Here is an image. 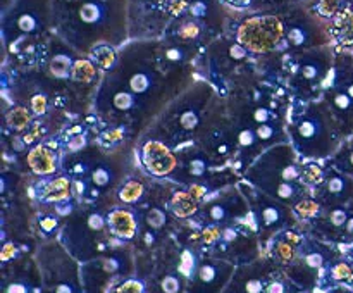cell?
I'll list each match as a JSON object with an SVG mask.
<instances>
[{
  "label": "cell",
  "mask_w": 353,
  "mask_h": 293,
  "mask_svg": "<svg viewBox=\"0 0 353 293\" xmlns=\"http://www.w3.org/2000/svg\"><path fill=\"white\" fill-rule=\"evenodd\" d=\"M52 23L76 50L90 54L97 45L116 47L130 34L128 0H54Z\"/></svg>",
  "instance_id": "1"
},
{
  "label": "cell",
  "mask_w": 353,
  "mask_h": 293,
  "mask_svg": "<svg viewBox=\"0 0 353 293\" xmlns=\"http://www.w3.org/2000/svg\"><path fill=\"white\" fill-rule=\"evenodd\" d=\"M54 17V0H14L2 12L3 45L17 52L28 38L45 33Z\"/></svg>",
  "instance_id": "2"
},
{
  "label": "cell",
  "mask_w": 353,
  "mask_h": 293,
  "mask_svg": "<svg viewBox=\"0 0 353 293\" xmlns=\"http://www.w3.org/2000/svg\"><path fill=\"white\" fill-rule=\"evenodd\" d=\"M236 40L254 54L276 50L285 40L283 16L276 12H261L245 17L236 30Z\"/></svg>",
  "instance_id": "3"
},
{
  "label": "cell",
  "mask_w": 353,
  "mask_h": 293,
  "mask_svg": "<svg viewBox=\"0 0 353 293\" xmlns=\"http://www.w3.org/2000/svg\"><path fill=\"white\" fill-rule=\"evenodd\" d=\"M285 41L290 48H312L327 45L331 41L327 24H321L317 17L303 12L302 9L285 10Z\"/></svg>",
  "instance_id": "4"
},
{
  "label": "cell",
  "mask_w": 353,
  "mask_h": 293,
  "mask_svg": "<svg viewBox=\"0 0 353 293\" xmlns=\"http://www.w3.org/2000/svg\"><path fill=\"white\" fill-rule=\"evenodd\" d=\"M143 164L152 174L164 176L172 171L176 159L164 143H161V141H148L143 147Z\"/></svg>",
  "instance_id": "5"
},
{
  "label": "cell",
  "mask_w": 353,
  "mask_h": 293,
  "mask_svg": "<svg viewBox=\"0 0 353 293\" xmlns=\"http://www.w3.org/2000/svg\"><path fill=\"white\" fill-rule=\"evenodd\" d=\"M109 224L112 233L119 238L130 240V238H133L134 233H137V221H134L133 214H131L130 210H112V212L109 214Z\"/></svg>",
  "instance_id": "6"
},
{
  "label": "cell",
  "mask_w": 353,
  "mask_h": 293,
  "mask_svg": "<svg viewBox=\"0 0 353 293\" xmlns=\"http://www.w3.org/2000/svg\"><path fill=\"white\" fill-rule=\"evenodd\" d=\"M28 164L38 174H50L55 171V155L47 147H37L28 155Z\"/></svg>",
  "instance_id": "7"
},
{
  "label": "cell",
  "mask_w": 353,
  "mask_h": 293,
  "mask_svg": "<svg viewBox=\"0 0 353 293\" xmlns=\"http://www.w3.org/2000/svg\"><path fill=\"white\" fill-rule=\"evenodd\" d=\"M69 193H71V183L65 178H57L48 183L43 192V199L48 202H61L68 199Z\"/></svg>",
  "instance_id": "8"
},
{
  "label": "cell",
  "mask_w": 353,
  "mask_h": 293,
  "mask_svg": "<svg viewBox=\"0 0 353 293\" xmlns=\"http://www.w3.org/2000/svg\"><path fill=\"white\" fill-rule=\"evenodd\" d=\"M90 57H92V61L102 69H110L117 61L116 50H114L112 45L107 43L97 45V47L90 52Z\"/></svg>",
  "instance_id": "9"
},
{
  "label": "cell",
  "mask_w": 353,
  "mask_h": 293,
  "mask_svg": "<svg viewBox=\"0 0 353 293\" xmlns=\"http://www.w3.org/2000/svg\"><path fill=\"white\" fill-rule=\"evenodd\" d=\"M195 200L196 199L192 195V193H185V192L176 193L174 199H172V209H174L176 216L179 217L192 216V214L196 210Z\"/></svg>",
  "instance_id": "10"
},
{
  "label": "cell",
  "mask_w": 353,
  "mask_h": 293,
  "mask_svg": "<svg viewBox=\"0 0 353 293\" xmlns=\"http://www.w3.org/2000/svg\"><path fill=\"white\" fill-rule=\"evenodd\" d=\"M72 64H74V62L69 57V54L59 50L52 55L48 69H50L52 74L57 76V78H64V76L69 74V71H72Z\"/></svg>",
  "instance_id": "11"
},
{
  "label": "cell",
  "mask_w": 353,
  "mask_h": 293,
  "mask_svg": "<svg viewBox=\"0 0 353 293\" xmlns=\"http://www.w3.org/2000/svg\"><path fill=\"white\" fill-rule=\"evenodd\" d=\"M93 64L95 62L90 61V59H78V61H74L71 71L72 79L79 83H88L95 76V65Z\"/></svg>",
  "instance_id": "12"
},
{
  "label": "cell",
  "mask_w": 353,
  "mask_h": 293,
  "mask_svg": "<svg viewBox=\"0 0 353 293\" xmlns=\"http://www.w3.org/2000/svg\"><path fill=\"white\" fill-rule=\"evenodd\" d=\"M130 88L137 93L147 92L148 86H150L152 79L150 74H148L147 69H138V71H133L130 76Z\"/></svg>",
  "instance_id": "13"
},
{
  "label": "cell",
  "mask_w": 353,
  "mask_h": 293,
  "mask_svg": "<svg viewBox=\"0 0 353 293\" xmlns=\"http://www.w3.org/2000/svg\"><path fill=\"white\" fill-rule=\"evenodd\" d=\"M305 2H310V0H254L252 9L268 10V7H276V9L288 10L290 6H293V3H305Z\"/></svg>",
  "instance_id": "14"
},
{
  "label": "cell",
  "mask_w": 353,
  "mask_h": 293,
  "mask_svg": "<svg viewBox=\"0 0 353 293\" xmlns=\"http://www.w3.org/2000/svg\"><path fill=\"white\" fill-rule=\"evenodd\" d=\"M321 126L314 117H305L299 124V134L302 140H314L319 134Z\"/></svg>",
  "instance_id": "15"
},
{
  "label": "cell",
  "mask_w": 353,
  "mask_h": 293,
  "mask_svg": "<svg viewBox=\"0 0 353 293\" xmlns=\"http://www.w3.org/2000/svg\"><path fill=\"white\" fill-rule=\"evenodd\" d=\"M141 193H143V185H141L140 181H130L123 186L119 196L123 202L131 203V202H137V200L141 196Z\"/></svg>",
  "instance_id": "16"
},
{
  "label": "cell",
  "mask_w": 353,
  "mask_h": 293,
  "mask_svg": "<svg viewBox=\"0 0 353 293\" xmlns=\"http://www.w3.org/2000/svg\"><path fill=\"white\" fill-rule=\"evenodd\" d=\"M7 121H9L10 128H14V130H24L28 126V123H30V114L23 107H16L14 110H10V114L7 116Z\"/></svg>",
  "instance_id": "17"
},
{
  "label": "cell",
  "mask_w": 353,
  "mask_h": 293,
  "mask_svg": "<svg viewBox=\"0 0 353 293\" xmlns=\"http://www.w3.org/2000/svg\"><path fill=\"white\" fill-rule=\"evenodd\" d=\"M338 165H340V171L353 176V140L348 141L347 147L343 148L341 155L338 157Z\"/></svg>",
  "instance_id": "18"
},
{
  "label": "cell",
  "mask_w": 353,
  "mask_h": 293,
  "mask_svg": "<svg viewBox=\"0 0 353 293\" xmlns=\"http://www.w3.org/2000/svg\"><path fill=\"white\" fill-rule=\"evenodd\" d=\"M331 274H333V278L336 279V281H353V269L347 264V262H340V264L334 265Z\"/></svg>",
  "instance_id": "19"
},
{
  "label": "cell",
  "mask_w": 353,
  "mask_h": 293,
  "mask_svg": "<svg viewBox=\"0 0 353 293\" xmlns=\"http://www.w3.org/2000/svg\"><path fill=\"white\" fill-rule=\"evenodd\" d=\"M348 185H350V181L347 178H343V176H333L327 181V190L333 195H340V193H343L348 188Z\"/></svg>",
  "instance_id": "20"
},
{
  "label": "cell",
  "mask_w": 353,
  "mask_h": 293,
  "mask_svg": "<svg viewBox=\"0 0 353 293\" xmlns=\"http://www.w3.org/2000/svg\"><path fill=\"white\" fill-rule=\"evenodd\" d=\"M296 212L302 217H314L319 214V205H317L314 200H302V202L296 205Z\"/></svg>",
  "instance_id": "21"
},
{
  "label": "cell",
  "mask_w": 353,
  "mask_h": 293,
  "mask_svg": "<svg viewBox=\"0 0 353 293\" xmlns=\"http://www.w3.org/2000/svg\"><path fill=\"white\" fill-rule=\"evenodd\" d=\"M147 223L148 226L155 228V230H157V228H162L165 223V214L162 212L161 209H152L147 216Z\"/></svg>",
  "instance_id": "22"
},
{
  "label": "cell",
  "mask_w": 353,
  "mask_h": 293,
  "mask_svg": "<svg viewBox=\"0 0 353 293\" xmlns=\"http://www.w3.org/2000/svg\"><path fill=\"white\" fill-rule=\"evenodd\" d=\"M116 293H143V285L137 279H130V281H124L123 285L117 286Z\"/></svg>",
  "instance_id": "23"
},
{
  "label": "cell",
  "mask_w": 353,
  "mask_h": 293,
  "mask_svg": "<svg viewBox=\"0 0 353 293\" xmlns=\"http://www.w3.org/2000/svg\"><path fill=\"white\" fill-rule=\"evenodd\" d=\"M302 176L307 183L316 185V183H321V179H323V171H321V168H317V165H309V168L303 169Z\"/></svg>",
  "instance_id": "24"
},
{
  "label": "cell",
  "mask_w": 353,
  "mask_h": 293,
  "mask_svg": "<svg viewBox=\"0 0 353 293\" xmlns=\"http://www.w3.org/2000/svg\"><path fill=\"white\" fill-rule=\"evenodd\" d=\"M262 221H264L265 226L276 224L279 221V210L272 205L264 207V209H262Z\"/></svg>",
  "instance_id": "25"
},
{
  "label": "cell",
  "mask_w": 353,
  "mask_h": 293,
  "mask_svg": "<svg viewBox=\"0 0 353 293\" xmlns=\"http://www.w3.org/2000/svg\"><path fill=\"white\" fill-rule=\"evenodd\" d=\"M193 265H195V259L190 252H183L181 255V264H179V272H183L185 276H190L193 271Z\"/></svg>",
  "instance_id": "26"
},
{
  "label": "cell",
  "mask_w": 353,
  "mask_h": 293,
  "mask_svg": "<svg viewBox=\"0 0 353 293\" xmlns=\"http://www.w3.org/2000/svg\"><path fill=\"white\" fill-rule=\"evenodd\" d=\"M161 286L162 290H164V293H178L179 288H181L179 279L174 278V276H165V278L162 279Z\"/></svg>",
  "instance_id": "27"
},
{
  "label": "cell",
  "mask_w": 353,
  "mask_h": 293,
  "mask_svg": "<svg viewBox=\"0 0 353 293\" xmlns=\"http://www.w3.org/2000/svg\"><path fill=\"white\" fill-rule=\"evenodd\" d=\"M131 103H133V100H131L130 93L119 92V93H116V95H114V105H116L119 110L130 109Z\"/></svg>",
  "instance_id": "28"
},
{
  "label": "cell",
  "mask_w": 353,
  "mask_h": 293,
  "mask_svg": "<svg viewBox=\"0 0 353 293\" xmlns=\"http://www.w3.org/2000/svg\"><path fill=\"white\" fill-rule=\"evenodd\" d=\"M109 179H110V174L105 168H99V169H95V172H93V183H95L97 186L107 185V183H109Z\"/></svg>",
  "instance_id": "29"
},
{
  "label": "cell",
  "mask_w": 353,
  "mask_h": 293,
  "mask_svg": "<svg viewBox=\"0 0 353 293\" xmlns=\"http://www.w3.org/2000/svg\"><path fill=\"white\" fill-rule=\"evenodd\" d=\"M196 121H199L196 114L192 112V110H188V112L183 114L181 119H179V123H181V126L185 128V130H193V128L196 126Z\"/></svg>",
  "instance_id": "30"
},
{
  "label": "cell",
  "mask_w": 353,
  "mask_h": 293,
  "mask_svg": "<svg viewBox=\"0 0 353 293\" xmlns=\"http://www.w3.org/2000/svg\"><path fill=\"white\" fill-rule=\"evenodd\" d=\"M278 255L285 262L292 261V259H293V247L290 243H285V241H281V243H278Z\"/></svg>",
  "instance_id": "31"
},
{
  "label": "cell",
  "mask_w": 353,
  "mask_h": 293,
  "mask_svg": "<svg viewBox=\"0 0 353 293\" xmlns=\"http://www.w3.org/2000/svg\"><path fill=\"white\" fill-rule=\"evenodd\" d=\"M31 107H33L34 114H43L45 109H47V100H45L43 95H37L31 100Z\"/></svg>",
  "instance_id": "32"
},
{
  "label": "cell",
  "mask_w": 353,
  "mask_h": 293,
  "mask_svg": "<svg viewBox=\"0 0 353 293\" xmlns=\"http://www.w3.org/2000/svg\"><path fill=\"white\" fill-rule=\"evenodd\" d=\"M347 221V212H345L343 209H336L331 212V223H333L334 226H343Z\"/></svg>",
  "instance_id": "33"
},
{
  "label": "cell",
  "mask_w": 353,
  "mask_h": 293,
  "mask_svg": "<svg viewBox=\"0 0 353 293\" xmlns=\"http://www.w3.org/2000/svg\"><path fill=\"white\" fill-rule=\"evenodd\" d=\"M223 3L234 7V9H252L254 0H223Z\"/></svg>",
  "instance_id": "34"
},
{
  "label": "cell",
  "mask_w": 353,
  "mask_h": 293,
  "mask_svg": "<svg viewBox=\"0 0 353 293\" xmlns=\"http://www.w3.org/2000/svg\"><path fill=\"white\" fill-rule=\"evenodd\" d=\"M219 236H221V231L217 230L216 226H209L205 231H203V241H205V243H214Z\"/></svg>",
  "instance_id": "35"
},
{
  "label": "cell",
  "mask_w": 353,
  "mask_h": 293,
  "mask_svg": "<svg viewBox=\"0 0 353 293\" xmlns=\"http://www.w3.org/2000/svg\"><path fill=\"white\" fill-rule=\"evenodd\" d=\"M305 264L309 265V267H321V265H323V255L317 254V252L309 254L305 257Z\"/></svg>",
  "instance_id": "36"
},
{
  "label": "cell",
  "mask_w": 353,
  "mask_h": 293,
  "mask_svg": "<svg viewBox=\"0 0 353 293\" xmlns=\"http://www.w3.org/2000/svg\"><path fill=\"white\" fill-rule=\"evenodd\" d=\"M14 255H16V247H14V243H6L2 248V254H0V261H9Z\"/></svg>",
  "instance_id": "37"
},
{
  "label": "cell",
  "mask_w": 353,
  "mask_h": 293,
  "mask_svg": "<svg viewBox=\"0 0 353 293\" xmlns=\"http://www.w3.org/2000/svg\"><path fill=\"white\" fill-rule=\"evenodd\" d=\"M272 134H274V130L271 126H268V124H261L257 128V137L261 140H269V138H272Z\"/></svg>",
  "instance_id": "38"
},
{
  "label": "cell",
  "mask_w": 353,
  "mask_h": 293,
  "mask_svg": "<svg viewBox=\"0 0 353 293\" xmlns=\"http://www.w3.org/2000/svg\"><path fill=\"white\" fill-rule=\"evenodd\" d=\"M88 226L92 228V230H95V231L102 230V228H103L102 216H99V214H92V216L88 217Z\"/></svg>",
  "instance_id": "39"
},
{
  "label": "cell",
  "mask_w": 353,
  "mask_h": 293,
  "mask_svg": "<svg viewBox=\"0 0 353 293\" xmlns=\"http://www.w3.org/2000/svg\"><path fill=\"white\" fill-rule=\"evenodd\" d=\"M55 226H57V219H55V217H43V219L40 221V228L43 231H47V233L55 230Z\"/></svg>",
  "instance_id": "40"
},
{
  "label": "cell",
  "mask_w": 353,
  "mask_h": 293,
  "mask_svg": "<svg viewBox=\"0 0 353 293\" xmlns=\"http://www.w3.org/2000/svg\"><path fill=\"white\" fill-rule=\"evenodd\" d=\"M247 293H262V281H259V279H250V281H247Z\"/></svg>",
  "instance_id": "41"
},
{
  "label": "cell",
  "mask_w": 353,
  "mask_h": 293,
  "mask_svg": "<svg viewBox=\"0 0 353 293\" xmlns=\"http://www.w3.org/2000/svg\"><path fill=\"white\" fill-rule=\"evenodd\" d=\"M240 143L241 145H252V143H254V133H252V131H248V130L241 131V133H240Z\"/></svg>",
  "instance_id": "42"
},
{
  "label": "cell",
  "mask_w": 353,
  "mask_h": 293,
  "mask_svg": "<svg viewBox=\"0 0 353 293\" xmlns=\"http://www.w3.org/2000/svg\"><path fill=\"white\" fill-rule=\"evenodd\" d=\"M265 293H285V286L279 281H272L271 285L268 286V290H265Z\"/></svg>",
  "instance_id": "43"
},
{
  "label": "cell",
  "mask_w": 353,
  "mask_h": 293,
  "mask_svg": "<svg viewBox=\"0 0 353 293\" xmlns=\"http://www.w3.org/2000/svg\"><path fill=\"white\" fill-rule=\"evenodd\" d=\"M210 217H212L214 221H221L224 217V209L221 205H216L210 209Z\"/></svg>",
  "instance_id": "44"
},
{
  "label": "cell",
  "mask_w": 353,
  "mask_h": 293,
  "mask_svg": "<svg viewBox=\"0 0 353 293\" xmlns=\"http://www.w3.org/2000/svg\"><path fill=\"white\" fill-rule=\"evenodd\" d=\"M7 293H28V290H26V286L21 285V283H14V285L9 286Z\"/></svg>",
  "instance_id": "45"
},
{
  "label": "cell",
  "mask_w": 353,
  "mask_h": 293,
  "mask_svg": "<svg viewBox=\"0 0 353 293\" xmlns=\"http://www.w3.org/2000/svg\"><path fill=\"white\" fill-rule=\"evenodd\" d=\"M83 145H85V138H83V134H79V137H76L74 140L69 143V148H71V150H78V148L83 147Z\"/></svg>",
  "instance_id": "46"
},
{
  "label": "cell",
  "mask_w": 353,
  "mask_h": 293,
  "mask_svg": "<svg viewBox=\"0 0 353 293\" xmlns=\"http://www.w3.org/2000/svg\"><path fill=\"white\" fill-rule=\"evenodd\" d=\"M255 119L259 121V123H264V121L269 119V112L265 109H257V112H255Z\"/></svg>",
  "instance_id": "47"
},
{
  "label": "cell",
  "mask_w": 353,
  "mask_h": 293,
  "mask_svg": "<svg viewBox=\"0 0 353 293\" xmlns=\"http://www.w3.org/2000/svg\"><path fill=\"white\" fill-rule=\"evenodd\" d=\"M190 193H192V195L195 196V199H200V196H202L203 193H205V188H203V186H193L192 192H190Z\"/></svg>",
  "instance_id": "48"
},
{
  "label": "cell",
  "mask_w": 353,
  "mask_h": 293,
  "mask_svg": "<svg viewBox=\"0 0 353 293\" xmlns=\"http://www.w3.org/2000/svg\"><path fill=\"white\" fill-rule=\"evenodd\" d=\"M55 293H72V288L69 285H59L55 288Z\"/></svg>",
  "instance_id": "49"
},
{
  "label": "cell",
  "mask_w": 353,
  "mask_h": 293,
  "mask_svg": "<svg viewBox=\"0 0 353 293\" xmlns=\"http://www.w3.org/2000/svg\"><path fill=\"white\" fill-rule=\"evenodd\" d=\"M234 238H236V233H234L233 230H226V231H224V240L231 241V240H234Z\"/></svg>",
  "instance_id": "50"
},
{
  "label": "cell",
  "mask_w": 353,
  "mask_h": 293,
  "mask_svg": "<svg viewBox=\"0 0 353 293\" xmlns=\"http://www.w3.org/2000/svg\"><path fill=\"white\" fill-rule=\"evenodd\" d=\"M105 137L109 138V140H119V138H121V131H109V133H107Z\"/></svg>",
  "instance_id": "51"
},
{
  "label": "cell",
  "mask_w": 353,
  "mask_h": 293,
  "mask_svg": "<svg viewBox=\"0 0 353 293\" xmlns=\"http://www.w3.org/2000/svg\"><path fill=\"white\" fill-rule=\"evenodd\" d=\"M12 2H14V0H2V12H3V10L9 9V6H10V3H12Z\"/></svg>",
  "instance_id": "52"
},
{
  "label": "cell",
  "mask_w": 353,
  "mask_h": 293,
  "mask_svg": "<svg viewBox=\"0 0 353 293\" xmlns=\"http://www.w3.org/2000/svg\"><path fill=\"white\" fill-rule=\"evenodd\" d=\"M347 231L350 234H353V217H352V219L347 221Z\"/></svg>",
  "instance_id": "53"
},
{
  "label": "cell",
  "mask_w": 353,
  "mask_h": 293,
  "mask_svg": "<svg viewBox=\"0 0 353 293\" xmlns=\"http://www.w3.org/2000/svg\"><path fill=\"white\" fill-rule=\"evenodd\" d=\"M296 293H305V292H296Z\"/></svg>",
  "instance_id": "54"
}]
</instances>
